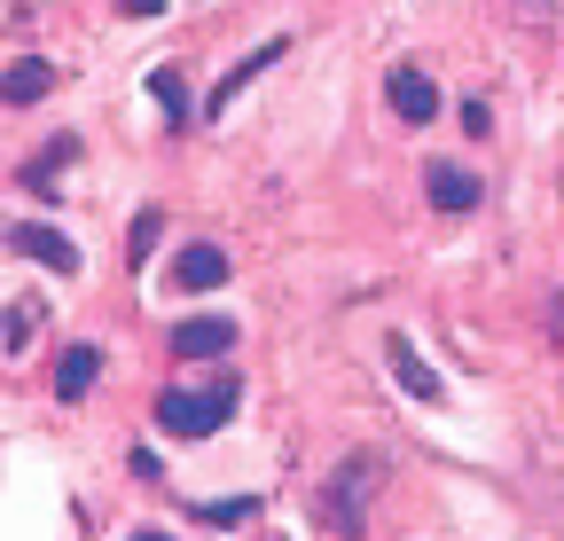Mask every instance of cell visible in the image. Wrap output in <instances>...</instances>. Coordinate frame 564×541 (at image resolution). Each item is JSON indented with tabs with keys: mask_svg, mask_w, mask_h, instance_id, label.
Returning <instances> with one entry per match:
<instances>
[{
	"mask_svg": "<svg viewBox=\"0 0 564 541\" xmlns=\"http://www.w3.org/2000/svg\"><path fill=\"white\" fill-rule=\"evenodd\" d=\"M282 55H291V40H267V47H251V55L236 63V72H228L220 87H212V102H204V110H212V118H220V110H228V102H236V95H243V87H251L259 72H274V63H282Z\"/></svg>",
	"mask_w": 564,
	"mask_h": 541,
	"instance_id": "8",
	"label": "cell"
},
{
	"mask_svg": "<svg viewBox=\"0 0 564 541\" xmlns=\"http://www.w3.org/2000/svg\"><path fill=\"white\" fill-rule=\"evenodd\" d=\"M384 369H392V385H400L408 400H423V409H432V400H447V385L432 377V361H423L408 337H392V346H384Z\"/></svg>",
	"mask_w": 564,
	"mask_h": 541,
	"instance_id": "7",
	"label": "cell"
},
{
	"mask_svg": "<svg viewBox=\"0 0 564 541\" xmlns=\"http://www.w3.org/2000/svg\"><path fill=\"white\" fill-rule=\"evenodd\" d=\"M220 354H236V322L228 314H188L173 329V361H220Z\"/></svg>",
	"mask_w": 564,
	"mask_h": 541,
	"instance_id": "6",
	"label": "cell"
},
{
	"mask_svg": "<svg viewBox=\"0 0 564 541\" xmlns=\"http://www.w3.org/2000/svg\"><path fill=\"white\" fill-rule=\"evenodd\" d=\"M377 479H384V455H345V463L329 470L322 510H329L337 541H361V533H369V495H377Z\"/></svg>",
	"mask_w": 564,
	"mask_h": 541,
	"instance_id": "2",
	"label": "cell"
},
{
	"mask_svg": "<svg viewBox=\"0 0 564 541\" xmlns=\"http://www.w3.org/2000/svg\"><path fill=\"white\" fill-rule=\"evenodd\" d=\"M251 510H259V502H196V518H204V526H243Z\"/></svg>",
	"mask_w": 564,
	"mask_h": 541,
	"instance_id": "14",
	"label": "cell"
},
{
	"mask_svg": "<svg viewBox=\"0 0 564 541\" xmlns=\"http://www.w3.org/2000/svg\"><path fill=\"white\" fill-rule=\"evenodd\" d=\"M95 377H102V354H95V346H70V354L55 361V400H87Z\"/></svg>",
	"mask_w": 564,
	"mask_h": 541,
	"instance_id": "10",
	"label": "cell"
},
{
	"mask_svg": "<svg viewBox=\"0 0 564 541\" xmlns=\"http://www.w3.org/2000/svg\"><path fill=\"white\" fill-rule=\"evenodd\" d=\"M150 95H158L165 126H188V118H196V102H188V79L173 72V63H165V72H150Z\"/></svg>",
	"mask_w": 564,
	"mask_h": 541,
	"instance_id": "12",
	"label": "cell"
},
{
	"mask_svg": "<svg viewBox=\"0 0 564 541\" xmlns=\"http://www.w3.org/2000/svg\"><path fill=\"white\" fill-rule=\"evenodd\" d=\"M423 196H432V213H478L486 181L463 158H432V165H423Z\"/></svg>",
	"mask_w": 564,
	"mask_h": 541,
	"instance_id": "3",
	"label": "cell"
},
{
	"mask_svg": "<svg viewBox=\"0 0 564 541\" xmlns=\"http://www.w3.org/2000/svg\"><path fill=\"white\" fill-rule=\"evenodd\" d=\"M133 541H173V533H133Z\"/></svg>",
	"mask_w": 564,
	"mask_h": 541,
	"instance_id": "17",
	"label": "cell"
},
{
	"mask_svg": "<svg viewBox=\"0 0 564 541\" xmlns=\"http://www.w3.org/2000/svg\"><path fill=\"white\" fill-rule=\"evenodd\" d=\"M9 251H17V259H40L47 275H79V244H70L63 228H47V220H24V228H9Z\"/></svg>",
	"mask_w": 564,
	"mask_h": 541,
	"instance_id": "5",
	"label": "cell"
},
{
	"mask_svg": "<svg viewBox=\"0 0 564 541\" xmlns=\"http://www.w3.org/2000/svg\"><path fill=\"white\" fill-rule=\"evenodd\" d=\"M70 158H79V133H55V142H47V150H40L32 165H24V181H32V188H55Z\"/></svg>",
	"mask_w": 564,
	"mask_h": 541,
	"instance_id": "13",
	"label": "cell"
},
{
	"mask_svg": "<svg viewBox=\"0 0 564 541\" xmlns=\"http://www.w3.org/2000/svg\"><path fill=\"white\" fill-rule=\"evenodd\" d=\"M236 400H243V385L236 377H220V385H173V392H158V424L173 432V440H204V432H220L228 416H236Z\"/></svg>",
	"mask_w": 564,
	"mask_h": 541,
	"instance_id": "1",
	"label": "cell"
},
{
	"mask_svg": "<svg viewBox=\"0 0 564 541\" xmlns=\"http://www.w3.org/2000/svg\"><path fill=\"white\" fill-rule=\"evenodd\" d=\"M118 9H126V17H158V9H165V0H118Z\"/></svg>",
	"mask_w": 564,
	"mask_h": 541,
	"instance_id": "16",
	"label": "cell"
},
{
	"mask_svg": "<svg viewBox=\"0 0 564 541\" xmlns=\"http://www.w3.org/2000/svg\"><path fill=\"white\" fill-rule=\"evenodd\" d=\"M158 236H165V220H158V213H141V220H133V259H150Z\"/></svg>",
	"mask_w": 564,
	"mask_h": 541,
	"instance_id": "15",
	"label": "cell"
},
{
	"mask_svg": "<svg viewBox=\"0 0 564 541\" xmlns=\"http://www.w3.org/2000/svg\"><path fill=\"white\" fill-rule=\"evenodd\" d=\"M384 102H392L400 126H432V118H440V87H432V72H415V63H392Z\"/></svg>",
	"mask_w": 564,
	"mask_h": 541,
	"instance_id": "4",
	"label": "cell"
},
{
	"mask_svg": "<svg viewBox=\"0 0 564 541\" xmlns=\"http://www.w3.org/2000/svg\"><path fill=\"white\" fill-rule=\"evenodd\" d=\"M47 87H55V63H40V55H24V63L0 72V102H40Z\"/></svg>",
	"mask_w": 564,
	"mask_h": 541,
	"instance_id": "11",
	"label": "cell"
},
{
	"mask_svg": "<svg viewBox=\"0 0 564 541\" xmlns=\"http://www.w3.org/2000/svg\"><path fill=\"white\" fill-rule=\"evenodd\" d=\"M173 283H181V291H220V283H228V251H220V244H188V251L173 259Z\"/></svg>",
	"mask_w": 564,
	"mask_h": 541,
	"instance_id": "9",
	"label": "cell"
}]
</instances>
